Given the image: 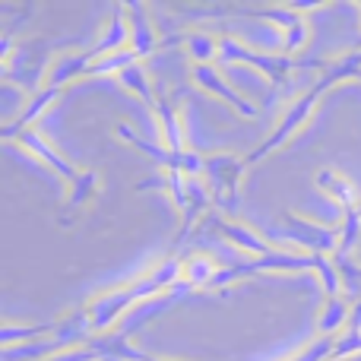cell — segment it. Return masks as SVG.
<instances>
[{"mask_svg": "<svg viewBox=\"0 0 361 361\" xmlns=\"http://www.w3.org/2000/svg\"><path fill=\"white\" fill-rule=\"evenodd\" d=\"M99 193H102V175L99 171H92V169L80 171V178L67 187V206H63V212H61V222L67 225L73 216H80Z\"/></svg>", "mask_w": 361, "mask_h": 361, "instance_id": "2e32d148", "label": "cell"}, {"mask_svg": "<svg viewBox=\"0 0 361 361\" xmlns=\"http://www.w3.org/2000/svg\"><path fill=\"white\" fill-rule=\"evenodd\" d=\"M114 137L121 140V143H127V146H133L137 152H143L146 159H149L152 165H156L159 171H180V152H171V149H165L162 143H152V140H146V137H140L137 130H133L130 124H114Z\"/></svg>", "mask_w": 361, "mask_h": 361, "instance_id": "4fadbf2b", "label": "cell"}, {"mask_svg": "<svg viewBox=\"0 0 361 361\" xmlns=\"http://www.w3.org/2000/svg\"><path fill=\"white\" fill-rule=\"evenodd\" d=\"M314 276H317L320 288H324V298H336V295H345L343 276H339L336 260H333V257H314Z\"/></svg>", "mask_w": 361, "mask_h": 361, "instance_id": "d4e9b609", "label": "cell"}, {"mask_svg": "<svg viewBox=\"0 0 361 361\" xmlns=\"http://www.w3.org/2000/svg\"><path fill=\"white\" fill-rule=\"evenodd\" d=\"M352 301L345 295H336V298H324L320 305V314H317V336H326V339H343L345 333L352 330Z\"/></svg>", "mask_w": 361, "mask_h": 361, "instance_id": "5bb4252c", "label": "cell"}, {"mask_svg": "<svg viewBox=\"0 0 361 361\" xmlns=\"http://www.w3.org/2000/svg\"><path fill=\"white\" fill-rule=\"evenodd\" d=\"M209 225H212V231H219L231 247H238L241 254H247L250 260H260V257H267V254L276 250L273 244H269V238L263 235L260 228H254V225H244V222L222 219V216H209Z\"/></svg>", "mask_w": 361, "mask_h": 361, "instance_id": "52a82bcc", "label": "cell"}, {"mask_svg": "<svg viewBox=\"0 0 361 361\" xmlns=\"http://www.w3.org/2000/svg\"><path fill=\"white\" fill-rule=\"evenodd\" d=\"M156 133H159V143L171 152H184L190 149L187 146V118H184V108L178 105L171 95H159V105H156Z\"/></svg>", "mask_w": 361, "mask_h": 361, "instance_id": "30bf717a", "label": "cell"}, {"mask_svg": "<svg viewBox=\"0 0 361 361\" xmlns=\"http://www.w3.org/2000/svg\"><path fill=\"white\" fill-rule=\"evenodd\" d=\"M13 143H19L25 152H32V156H35L38 162L44 165V169L54 171V175L61 178L67 187L73 184L76 178H80V171H76L73 165L67 162V156H61V152H57V146H54V143H48V137H44V133L38 130V127H32V130H23L16 140H13Z\"/></svg>", "mask_w": 361, "mask_h": 361, "instance_id": "9c48e42d", "label": "cell"}, {"mask_svg": "<svg viewBox=\"0 0 361 361\" xmlns=\"http://www.w3.org/2000/svg\"><path fill=\"white\" fill-rule=\"evenodd\" d=\"M137 61L140 57L133 54L130 48L118 51V54H108V57H95V61L89 63V70H86V80H95V76H114V80H118L121 70H127L130 63H137Z\"/></svg>", "mask_w": 361, "mask_h": 361, "instance_id": "cb8c5ba5", "label": "cell"}, {"mask_svg": "<svg viewBox=\"0 0 361 361\" xmlns=\"http://www.w3.org/2000/svg\"><path fill=\"white\" fill-rule=\"evenodd\" d=\"M361 82V70H324V76H320V82H324L326 89L336 86V82Z\"/></svg>", "mask_w": 361, "mask_h": 361, "instance_id": "f546056e", "label": "cell"}, {"mask_svg": "<svg viewBox=\"0 0 361 361\" xmlns=\"http://www.w3.org/2000/svg\"><path fill=\"white\" fill-rule=\"evenodd\" d=\"M190 82L203 95H209V99H216L219 105H225L235 118L254 121L257 114H260V108H257L247 95H241L228 80H225V73L219 70V63H200V67H190Z\"/></svg>", "mask_w": 361, "mask_h": 361, "instance_id": "8992f818", "label": "cell"}, {"mask_svg": "<svg viewBox=\"0 0 361 361\" xmlns=\"http://www.w3.org/2000/svg\"><path fill=\"white\" fill-rule=\"evenodd\" d=\"M124 10H127V25H130V51L140 61L159 54V51L165 48V42H162V35H159L156 23H152L149 10H146V4L130 0V4H124Z\"/></svg>", "mask_w": 361, "mask_h": 361, "instance_id": "ba28073f", "label": "cell"}, {"mask_svg": "<svg viewBox=\"0 0 361 361\" xmlns=\"http://www.w3.org/2000/svg\"><path fill=\"white\" fill-rule=\"evenodd\" d=\"M263 235L269 238L273 247L282 250H298L307 257H336L339 250V231L330 228L324 222H314V219L301 216V212H282V228H263Z\"/></svg>", "mask_w": 361, "mask_h": 361, "instance_id": "7a4b0ae2", "label": "cell"}, {"mask_svg": "<svg viewBox=\"0 0 361 361\" xmlns=\"http://www.w3.org/2000/svg\"><path fill=\"white\" fill-rule=\"evenodd\" d=\"M222 63L254 67L269 86H288L295 70V57L282 54V51H257L238 35H222Z\"/></svg>", "mask_w": 361, "mask_h": 361, "instance_id": "277c9868", "label": "cell"}, {"mask_svg": "<svg viewBox=\"0 0 361 361\" xmlns=\"http://www.w3.org/2000/svg\"><path fill=\"white\" fill-rule=\"evenodd\" d=\"M48 361H102V358H99V349L89 343V345H73V349L57 352V355H51Z\"/></svg>", "mask_w": 361, "mask_h": 361, "instance_id": "4316f807", "label": "cell"}, {"mask_svg": "<svg viewBox=\"0 0 361 361\" xmlns=\"http://www.w3.org/2000/svg\"><path fill=\"white\" fill-rule=\"evenodd\" d=\"M254 19H263V23L276 25L279 29V35H288V32L295 29V25L305 23V13H298L292 4H269V6H260V10H254Z\"/></svg>", "mask_w": 361, "mask_h": 361, "instance_id": "7402d4cb", "label": "cell"}, {"mask_svg": "<svg viewBox=\"0 0 361 361\" xmlns=\"http://www.w3.org/2000/svg\"><path fill=\"white\" fill-rule=\"evenodd\" d=\"M180 44H184V51H187V57H190L193 67L222 61V38H216L212 32H206V29L184 32V35H180Z\"/></svg>", "mask_w": 361, "mask_h": 361, "instance_id": "ac0fdd59", "label": "cell"}, {"mask_svg": "<svg viewBox=\"0 0 361 361\" xmlns=\"http://www.w3.org/2000/svg\"><path fill=\"white\" fill-rule=\"evenodd\" d=\"M180 279H184V260H180V257H165L149 273L137 276V279L127 282V286L95 292L92 298L82 305L89 314V324H92V333H111L127 311H133V307L143 305V301L171 295V288H175Z\"/></svg>", "mask_w": 361, "mask_h": 361, "instance_id": "6da1fadb", "label": "cell"}, {"mask_svg": "<svg viewBox=\"0 0 361 361\" xmlns=\"http://www.w3.org/2000/svg\"><path fill=\"white\" fill-rule=\"evenodd\" d=\"M336 260V269H339V276H343V286H345V292H349L352 286L358 288V282H361V267L352 257H333Z\"/></svg>", "mask_w": 361, "mask_h": 361, "instance_id": "83f0119b", "label": "cell"}, {"mask_svg": "<svg viewBox=\"0 0 361 361\" xmlns=\"http://www.w3.org/2000/svg\"><path fill=\"white\" fill-rule=\"evenodd\" d=\"M336 345H339V339L317 336L314 343H307L305 349H298L295 355H288L282 361H336Z\"/></svg>", "mask_w": 361, "mask_h": 361, "instance_id": "484cf974", "label": "cell"}, {"mask_svg": "<svg viewBox=\"0 0 361 361\" xmlns=\"http://www.w3.org/2000/svg\"><path fill=\"white\" fill-rule=\"evenodd\" d=\"M247 175V162L238 159L235 152H212L206 156L203 180L212 193V206L222 212H235L238 200H241V180Z\"/></svg>", "mask_w": 361, "mask_h": 361, "instance_id": "5b68a950", "label": "cell"}, {"mask_svg": "<svg viewBox=\"0 0 361 361\" xmlns=\"http://www.w3.org/2000/svg\"><path fill=\"white\" fill-rule=\"evenodd\" d=\"M118 82L127 89L130 95H137L140 102H143L149 111H156V105H159V92L152 89V80H149V70H146V63L143 61H137V63H130L127 70H121L118 73Z\"/></svg>", "mask_w": 361, "mask_h": 361, "instance_id": "d6986e66", "label": "cell"}, {"mask_svg": "<svg viewBox=\"0 0 361 361\" xmlns=\"http://www.w3.org/2000/svg\"><path fill=\"white\" fill-rule=\"evenodd\" d=\"M317 67H324V70H361V48L336 57V61H320Z\"/></svg>", "mask_w": 361, "mask_h": 361, "instance_id": "f1b7e54d", "label": "cell"}, {"mask_svg": "<svg viewBox=\"0 0 361 361\" xmlns=\"http://www.w3.org/2000/svg\"><path fill=\"white\" fill-rule=\"evenodd\" d=\"M130 48V25H127V10L124 4L114 6L111 13V23L108 29L99 35V42L92 44V57H108V54H118V51H127Z\"/></svg>", "mask_w": 361, "mask_h": 361, "instance_id": "e0dca14e", "label": "cell"}, {"mask_svg": "<svg viewBox=\"0 0 361 361\" xmlns=\"http://www.w3.org/2000/svg\"><path fill=\"white\" fill-rule=\"evenodd\" d=\"M219 269H222V263L216 260L212 254H190L184 260V282L190 288H209L212 286V279L219 276Z\"/></svg>", "mask_w": 361, "mask_h": 361, "instance_id": "44dd1931", "label": "cell"}, {"mask_svg": "<svg viewBox=\"0 0 361 361\" xmlns=\"http://www.w3.org/2000/svg\"><path fill=\"white\" fill-rule=\"evenodd\" d=\"M339 250L336 257H355L358 244H361V212L358 209H345L339 212Z\"/></svg>", "mask_w": 361, "mask_h": 361, "instance_id": "603a6c76", "label": "cell"}, {"mask_svg": "<svg viewBox=\"0 0 361 361\" xmlns=\"http://www.w3.org/2000/svg\"><path fill=\"white\" fill-rule=\"evenodd\" d=\"M355 209H358V212H361V200H358V206H355Z\"/></svg>", "mask_w": 361, "mask_h": 361, "instance_id": "4dcf8cb0", "label": "cell"}, {"mask_svg": "<svg viewBox=\"0 0 361 361\" xmlns=\"http://www.w3.org/2000/svg\"><path fill=\"white\" fill-rule=\"evenodd\" d=\"M314 184H317V190L324 193V197H330L333 203L339 206V212L355 209L358 200H361L355 180L349 175H343V171H336V169H320L317 175H314Z\"/></svg>", "mask_w": 361, "mask_h": 361, "instance_id": "9a60e30c", "label": "cell"}, {"mask_svg": "<svg viewBox=\"0 0 361 361\" xmlns=\"http://www.w3.org/2000/svg\"><path fill=\"white\" fill-rule=\"evenodd\" d=\"M324 92H326L324 82H314L311 89H305V92L295 95V99L288 102V108L282 111V118L276 121V127L267 133V140H263V143L257 146L254 152H247V156H244L247 169H250V165H260L263 159H269L273 152L286 149V146L292 143V140L298 137V133L305 130L307 124H311V118L317 114V108H320V99H324Z\"/></svg>", "mask_w": 361, "mask_h": 361, "instance_id": "3957f363", "label": "cell"}, {"mask_svg": "<svg viewBox=\"0 0 361 361\" xmlns=\"http://www.w3.org/2000/svg\"><path fill=\"white\" fill-rule=\"evenodd\" d=\"M92 51H61V54H51L48 63V73H44V86H54V89H67L70 82L76 80H86V70L92 63Z\"/></svg>", "mask_w": 361, "mask_h": 361, "instance_id": "7c38bea8", "label": "cell"}, {"mask_svg": "<svg viewBox=\"0 0 361 361\" xmlns=\"http://www.w3.org/2000/svg\"><path fill=\"white\" fill-rule=\"evenodd\" d=\"M358 13H361V4H358Z\"/></svg>", "mask_w": 361, "mask_h": 361, "instance_id": "1f68e13d", "label": "cell"}, {"mask_svg": "<svg viewBox=\"0 0 361 361\" xmlns=\"http://www.w3.org/2000/svg\"><path fill=\"white\" fill-rule=\"evenodd\" d=\"M61 95H63V89H54V86H42L38 92H32L23 111H19L13 121H6V124H4L0 137H4L6 143H13V140H16L23 130H32V127H35L38 121H42L44 114H48L51 108L61 102Z\"/></svg>", "mask_w": 361, "mask_h": 361, "instance_id": "8fae6325", "label": "cell"}, {"mask_svg": "<svg viewBox=\"0 0 361 361\" xmlns=\"http://www.w3.org/2000/svg\"><path fill=\"white\" fill-rule=\"evenodd\" d=\"M54 326H57V320H44V324H13V320H6V324L0 326V343H4V349L38 343V339L54 336Z\"/></svg>", "mask_w": 361, "mask_h": 361, "instance_id": "ffe728a7", "label": "cell"}]
</instances>
